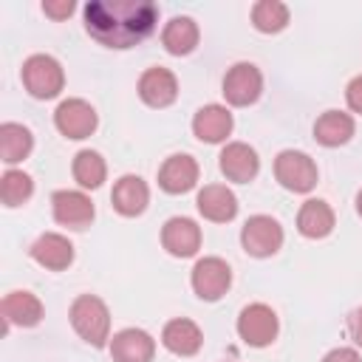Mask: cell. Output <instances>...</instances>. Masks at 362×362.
I'll return each mask as SVG.
<instances>
[{
	"label": "cell",
	"mask_w": 362,
	"mask_h": 362,
	"mask_svg": "<svg viewBox=\"0 0 362 362\" xmlns=\"http://www.w3.org/2000/svg\"><path fill=\"white\" fill-rule=\"evenodd\" d=\"M139 96L150 107H167L178 96V79L167 68H147L139 79Z\"/></svg>",
	"instance_id": "5bb4252c"
},
{
	"label": "cell",
	"mask_w": 362,
	"mask_h": 362,
	"mask_svg": "<svg viewBox=\"0 0 362 362\" xmlns=\"http://www.w3.org/2000/svg\"><path fill=\"white\" fill-rule=\"evenodd\" d=\"M277 314L266 303H252L238 317V334L252 348H266L277 337Z\"/></svg>",
	"instance_id": "5b68a950"
},
{
	"label": "cell",
	"mask_w": 362,
	"mask_h": 362,
	"mask_svg": "<svg viewBox=\"0 0 362 362\" xmlns=\"http://www.w3.org/2000/svg\"><path fill=\"white\" fill-rule=\"evenodd\" d=\"M348 331H351L354 342L362 345V308H356V311L351 314V320H348Z\"/></svg>",
	"instance_id": "1f68e13d"
},
{
	"label": "cell",
	"mask_w": 362,
	"mask_h": 362,
	"mask_svg": "<svg viewBox=\"0 0 362 362\" xmlns=\"http://www.w3.org/2000/svg\"><path fill=\"white\" fill-rule=\"evenodd\" d=\"M153 354H156V342L141 328H124L110 339L113 362H153Z\"/></svg>",
	"instance_id": "9a60e30c"
},
{
	"label": "cell",
	"mask_w": 362,
	"mask_h": 362,
	"mask_svg": "<svg viewBox=\"0 0 362 362\" xmlns=\"http://www.w3.org/2000/svg\"><path fill=\"white\" fill-rule=\"evenodd\" d=\"M252 23L263 34H277L288 25V6L280 0H260L252 6Z\"/></svg>",
	"instance_id": "4316f807"
},
{
	"label": "cell",
	"mask_w": 362,
	"mask_h": 362,
	"mask_svg": "<svg viewBox=\"0 0 362 362\" xmlns=\"http://www.w3.org/2000/svg\"><path fill=\"white\" fill-rule=\"evenodd\" d=\"M218 164H221V173L229 181H238V184H249L260 170V158H257L255 147H249L243 141H229L221 150Z\"/></svg>",
	"instance_id": "8fae6325"
},
{
	"label": "cell",
	"mask_w": 362,
	"mask_h": 362,
	"mask_svg": "<svg viewBox=\"0 0 362 362\" xmlns=\"http://www.w3.org/2000/svg\"><path fill=\"white\" fill-rule=\"evenodd\" d=\"M42 11L48 14V17H54V20H65V17H71V11H74V3L71 0H59V3H42Z\"/></svg>",
	"instance_id": "f546056e"
},
{
	"label": "cell",
	"mask_w": 362,
	"mask_h": 362,
	"mask_svg": "<svg viewBox=\"0 0 362 362\" xmlns=\"http://www.w3.org/2000/svg\"><path fill=\"white\" fill-rule=\"evenodd\" d=\"M51 206H54V218L62 226H71V229L90 226V221L96 215L93 201L85 192H76V189H59V192H54Z\"/></svg>",
	"instance_id": "30bf717a"
},
{
	"label": "cell",
	"mask_w": 362,
	"mask_h": 362,
	"mask_svg": "<svg viewBox=\"0 0 362 362\" xmlns=\"http://www.w3.org/2000/svg\"><path fill=\"white\" fill-rule=\"evenodd\" d=\"M274 178L291 192H311L317 184V164L308 153L283 150L274 158Z\"/></svg>",
	"instance_id": "277c9868"
},
{
	"label": "cell",
	"mask_w": 362,
	"mask_h": 362,
	"mask_svg": "<svg viewBox=\"0 0 362 362\" xmlns=\"http://www.w3.org/2000/svg\"><path fill=\"white\" fill-rule=\"evenodd\" d=\"M260 90H263V76L252 62H235L223 76V96L235 107H246L257 102Z\"/></svg>",
	"instance_id": "52a82bcc"
},
{
	"label": "cell",
	"mask_w": 362,
	"mask_h": 362,
	"mask_svg": "<svg viewBox=\"0 0 362 362\" xmlns=\"http://www.w3.org/2000/svg\"><path fill=\"white\" fill-rule=\"evenodd\" d=\"M345 99H348V107H351L354 113H362V74L354 76V79L348 82V88H345Z\"/></svg>",
	"instance_id": "f1b7e54d"
},
{
	"label": "cell",
	"mask_w": 362,
	"mask_h": 362,
	"mask_svg": "<svg viewBox=\"0 0 362 362\" xmlns=\"http://www.w3.org/2000/svg\"><path fill=\"white\" fill-rule=\"evenodd\" d=\"M297 229L305 238H325L334 229V209L322 198H308L297 212Z\"/></svg>",
	"instance_id": "7402d4cb"
},
{
	"label": "cell",
	"mask_w": 362,
	"mask_h": 362,
	"mask_svg": "<svg viewBox=\"0 0 362 362\" xmlns=\"http://www.w3.org/2000/svg\"><path fill=\"white\" fill-rule=\"evenodd\" d=\"M54 124L68 139H88L96 130L99 119H96V110L85 99H65L54 110Z\"/></svg>",
	"instance_id": "9c48e42d"
},
{
	"label": "cell",
	"mask_w": 362,
	"mask_h": 362,
	"mask_svg": "<svg viewBox=\"0 0 362 362\" xmlns=\"http://www.w3.org/2000/svg\"><path fill=\"white\" fill-rule=\"evenodd\" d=\"M34 192V181L31 175H25L23 170H6L0 178V201L6 206H20L31 198Z\"/></svg>",
	"instance_id": "83f0119b"
},
{
	"label": "cell",
	"mask_w": 362,
	"mask_h": 362,
	"mask_svg": "<svg viewBox=\"0 0 362 362\" xmlns=\"http://www.w3.org/2000/svg\"><path fill=\"white\" fill-rule=\"evenodd\" d=\"M34 147V136L25 124L17 122H6L0 124V156L6 164H17L23 161Z\"/></svg>",
	"instance_id": "d4e9b609"
},
{
	"label": "cell",
	"mask_w": 362,
	"mask_h": 362,
	"mask_svg": "<svg viewBox=\"0 0 362 362\" xmlns=\"http://www.w3.org/2000/svg\"><path fill=\"white\" fill-rule=\"evenodd\" d=\"M71 325L93 348H102L110 339V311L93 294H79L71 303Z\"/></svg>",
	"instance_id": "7a4b0ae2"
},
{
	"label": "cell",
	"mask_w": 362,
	"mask_h": 362,
	"mask_svg": "<svg viewBox=\"0 0 362 362\" xmlns=\"http://www.w3.org/2000/svg\"><path fill=\"white\" fill-rule=\"evenodd\" d=\"M71 170H74L76 184L85 187V189L102 187V181H105V175H107V164H105V158H102L96 150H79Z\"/></svg>",
	"instance_id": "484cf974"
},
{
	"label": "cell",
	"mask_w": 362,
	"mask_h": 362,
	"mask_svg": "<svg viewBox=\"0 0 362 362\" xmlns=\"http://www.w3.org/2000/svg\"><path fill=\"white\" fill-rule=\"evenodd\" d=\"M195 206L206 221H215V223H226V221H232L238 215V198L223 184H206L198 192Z\"/></svg>",
	"instance_id": "e0dca14e"
},
{
	"label": "cell",
	"mask_w": 362,
	"mask_h": 362,
	"mask_svg": "<svg viewBox=\"0 0 362 362\" xmlns=\"http://www.w3.org/2000/svg\"><path fill=\"white\" fill-rule=\"evenodd\" d=\"M23 85L34 99H54L65 85V71L54 57L34 54L23 62Z\"/></svg>",
	"instance_id": "3957f363"
},
{
	"label": "cell",
	"mask_w": 362,
	"mask_h": 362,
	"mask_svg": "<svg viewBox=\"0 0 362 362\" xmlns=\"http://www.w3.org/2000/svg\"><path fill=\"white\" fill-rule=\"evenodd\" d=\"M110 201H113V209L124 218H136L147 209V201H150V189L147 184L139 178V175H122L116 184H113V192H110Z\"/></svg>",
	"instance_id": "ac0fdd59"
},
{
	"label": "cell",
	"mask_w": 362,
	"mask_h": 362,
	"mask_svg": "<svg viewBox=\"0 0 362 362\" xmlns=\"http://www.w3.org/2000/svg\"><path fill=\"white\" fill-rule=\"evenodd\" d=\"M198 184V161L187 153H175L170 156L161 170H158V187L170 195H181L189 192Z\"/></svg>",
	"instance_id": "7c38bea8"
},
{
	"label": "cell",
	"mask_w": 362,
	"mask_h": 362,
	"mask_svg": "<svg viewBox=\"0 0 362 362\" xmlns=\"http://www.w3.org/2000/svg\"><path fill=\"white\" fill-rule=\"evenodd\" d=\"M158 6L150 0H90L85 6L88 34L107 48H130L153 34Z\"/></svg>",
	"instance_id": "6da1fadb"
},
{
	"label": "cell",
	"mask_w": 362,
	"mask_h": 362,
	"mask_svg": "<svg viewBox=\"0 0 362 362\" xmlns=\"http://www.w3.org/2000/svg\"><path fill=\"white\" fill-rule=\"evenodd\" d=\"M354 136V119L342 110H325L314 122V139L325 147H339Z\"/></svg>",
	"instance_id": "cb8c5ba5"
},
{
	"label": "cell",
	"mask_w": 362,
	"mask_h": 362,
	"mask_svg": "<svg viewBox=\"0 0 362 362\" xmlns=\"http://www.w3.org/2000/svg\"><path fill=\"white\" fill-rule=\"evenodd\" d=\"M240 243L252 257H269L283 246V226L272 215H252L240 229Z\"/></svg>",
	"instance_id": "8992f818"
},
{
	"label": "cell",
	"mask_w": 362,
	"mask_h": 362,
	"mask_svg": "<svg viewBox=\"0 0 362 362\" xmlns=\"http://www.w3.org/2000/svg\"><path fill=\"white\" fill-rule=\"evenodd\" d=\"M31 257L51 272H62L74 263V243L65 235L57 232H45L31 243Z\"/></svg>",
	"instance_id": "2e32d148"
},
{
	"label": "cell",
	"mask_w": 362,
	"mask_h": 362,
	"mask_svg": "<svg viewBox=\"0 0 362 362\" xmlns=\"http://www.w3.org/2000/svg\"><path fill=\"white\" fill-rule=\"evenodd\" d=\"M161 243L173 257H192L201 249V226L192 218H170L161 229Z\"/></svg>",
	"instance_id": "4fadbf2b"
},
{
	"label": "cell",
	"mask_w": 362,
	"mask_h": 362,
	"mask_svg": "<svg viewBox=\"0 0 362 362\" xmlns=\"http://www.w3.org/2000/svg\"><path fill=\"white\" fill-rule=\"evenodd\" d=\"M232 286V269L221 257H201L192 266V291L201 300H221Z\"/></svg>",
	"instance_id": "ba28073f"
},
{
	"label": "cell",
	"mask_w": 362,
	"mask_h": 362,
	"mask_svg": "<svg viewBox=\"0 0 362 362\" xmlns=\"http://www.w3.org/2000/svg\"><path fill=\"white\" fill-rule=\"evenodd\" d=\"M356 212H359V218H362V189H359V195H356Z\"/></svg>",
	"instance_id": "d6a6232c"
},
{
	"label": "cell",
	"mask_w": 362,
	"mask_h": 362,
	"mask_svg": "<svg viewBox=\"0 0 362 362\" xmlns=\"http://www.w3.org/2000/svg\"><path fill=\"white\" fill-rule=\"evenodd\" d=\"M198 37L201 34H198V25L192 17H173L161 31V42L173 57H184V54L195 51Z\"/></svg>",
	"instance_id": "603a6c76"
},
{
	"label": "cell",
	"mask_w": 362,
	"mask_h": 362,
	"mask_svg": "<svg viewBox=\"0 0 362 362\" xmlns=\"http://www.w3.org/2000/svg\"><path fill=\"white\" fill-rule=\"evenodd\" d=\"M3 320H6V328L8 325H20V328L37 325L42 320L40 297L31 291H8L3 297Z\"/></svg>",
	"instance_id": "44dd1931"
},
{
	"label": "cell",
	"mask_w": 362,
	"mask_h": 362,
	"mask_svg": "<svg viewBox=\"0 0 362 362\" xmlns=\"http://www.w3.org/2000/svg\"><path fill=\"white\" fill-rule=\"evenodd\" d=\"M161 342L167 351H173L175 356H192L201 351V342H204V334L201 328L187 320V317H178V320H170L161 331Z\"/></svg>",
	"instance_id": "ffe728a7"
},
{
	"label": "cell",
	"mask_w": 362,
	"mask_h": 362,
	"mask_svg": "<svg viewBox=\"0 0 362 362\" xmlns=\"http://www.w3.org/2000/svg\"><path fill=\"white\" fill-rule=\"evenodd\" d=\"M322 362H362V359H359V354L354 348H334L331 354H325Z\"/></svg>",
	"instance_id": "4dcf8cb0"
},
{
	"label": "cell",
	"mask_w": 362,
	"mask_h": 362,
	"mask_svg": "<svg viewBox=\"0 0 362 362\" xmlns=\"http://www.w3.org/2000/svg\"><path fill=\"white\" fill-rule=\"evenodd\" d=\"M232 113L223 105H204L192 119V133L206 144H218L232 133Z\"/></svg>",
	"instance_id": "d6986e66"
}]
</instances>
